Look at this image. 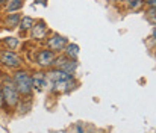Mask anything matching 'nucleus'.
Instances as JSON below:
<instances>
[{
  "mask_svg": "<svg viewBox=\"0 0 156 133\" xmlns=\"http://www.w3.org/2000/svg\"><path fill=\"white\" fill-rule=\"evenodd\" d=\"M2 91H3V98H5V103L9 106V107H15L20 101V92L15 86L14 82H5L2 85Z\"/></svg>",
  "mask_w": 156,
  "mask_h": 133,
  "instance_id": "f257e3e1",
  "label": "nucleus"
},
{
  "mask_svg": "<svg viewBox=\"0 0 156 133\" xmlns=\"http://www.w3.org/2000/svg\"><path fill=\"white\" fill-rule=\"evenodd\" d=\"M14 83H15V86L18 89V92L23 94V95H30V92L34 89L32 77L27 73H24V71H18V73L14 74Z\"/></svg>",
  "mask_w": 156,
  "mask_h": 133,
  "instance_id": "f03ea898",
  "label": "nucleus"
},
{
  "mask_svg": "<svg viewBox=\"0 0 156 133\" xmlns=\"http://www.w3.org/2000/svg\"><path fill=\"white\" fill-rule=\"evenodd\" d=\"M0 62L6 67H11V68H18L21 65V59L18 58V54L12 50H6V51H2L0 53Z\"/></svg>",
  "mask_w": 156,
  "mask_h": 133,
  "instance_id": "7ed1b4c3",
  "label": "nucleus"
},
{
  "mask_svg": "<svg viewBox=\"0 0 156 133\" xmlns=\"http://www.w3.org/2000/svg\"><path fill=\"white\" fill-rule=\"evenodd\" d=\"M47 88L56 91V92H70L71 89L74 88V80L73 77H68V79H62V80H56L50 85H47Z\"/></svg>",
  "mask_w": 156,
  "mask_h": 133,
  "instance_id": "20e7f679",
  "label": "nucleus"
},
{
  "mask_svg": "<svg viewBox=\"0 0 156 133\" xmlns=\"http://www.w3.org/2000/svg\"><path fill=\"white\" fill-rule=\"evenodd\" d=\"M55 65H56V68H59V70H62V71H65V73H74V70L77 68V62H76V59H73V58H64V59H58V61H55Z\"/></svg>",
  "mask_w": 156,
  "mask_h": 133,
  "instance_id": "39448f33",
  "label": "nucleus"
},
{
  "mask_svg": "<svg viewBox=\"0 0 156 133\" xmlns=\"http://www.w3.org/2000/svg\"><path fill=\"white\" fill-rule=\"evenodd\" d=\"M55 61H56V58H55L53 50H41L37 56V62L41 67H50L55 64Z\"/></svg>",
  "mask_w": 156,
  "mask_h": 133,
  "instance_id": "423d86ee",
  "label": "nucleus"
},
{
  "mask_svg": "<svg viewBox=\"0 0 156 133\" xmlns=\"http://www.w3.org/2000/svg\"><path fill=\"white\" fill-rule=\"evenodd\" d=\"M68 44L67 43V38L61 37V35H55L49 40V48L53 50V51H59V50H64L65 45Z\"/></svg>",
  "mask_w": 156,
  "mask_h": 133,
  "instance_id": "0eeeda50",
  "label": "nucleus"
},
{
  "mask_svg": "<svg viewBox=\"0 0 156 133\" xmlns=\"http://www.w3.org/2000/svg\"><path fill=\"white\" fill-rule=\"evenodd\" d=\"M47 85V76L44 74V73H35L34 76H32V86L34 89H37V91H43L44 86Z\"/></svg>",
  "mask_w": 156,
  "mask_h": 133,
  "instance_id": "6e6552de",
  "label": "nucleus"
},
{
  "mask_svg": "<svg viewBox=\"0 0 156 133\" xmlns=\"http://www.w3.org/2000/svg\"><path fill=\"white\" fill-rule=\"evenodd\" d=\"M46 35H47V27L44 26V23H37L32 26V38L43 40Z\"/></svg>",
  "mask_w": 156,
  "mask_h": 133,
  "instance_id": "1a4fd4ad",
  "label": "nucleus"
},
{
  "mask_svg": "<svg viewBox=\"0 0 156 133\" xmlns=\"http://www.w3.org/2000/svg\"><path fill=\"white\" fill-rule=\"evenodd\" d=\"M34 24H35V21H34V18H30V17H23V18L20 20V23H18V26H20V29H21L23 32L32 29Z\"/></svg>",
  "mask_w": 156,
  "mask_h": 133,
  "instance_id": "9d476101",
  "label": "nucleus"
},
{
  "mask_svg": "<svg viewBox=\"0 0 156 133\" xmlns=\"http://www.w3.org/2000/svg\"><path fill=\"white\" fill-rule=\"evenodd\" d=\"M65 53L68 58H73L76 59L79 56V45L77 44H67L65 45Z\"/></svg>",
  "mask_w": 156,
  "mask_h": 133,
  "instance_id": "9b49d317",
  "label": "nucleus"
},
{
  "mask_svg": "<svg viewBox=\"0 0 156 133\" xmlns=\"http://www.w3.org/2000/svg\"><path fill=\"white\" fill-rule=\"evenodd\" d=\"M20 15L18 14H9V17L6 18V21H5V24H6V27H15V26H18V23H20Z\"/></svg>",
  "mask_w": 156,
  "mask_h": 133,
  "instance_id": "f8f14e48",
  "label": "nucleus"
},
{
  "mask_svg": "<svg viewBox=\"0 0 156 133\" xmlns=\"http://www.w3.org/2000/svg\"><path fill=\"white\" fill-rule=\"evenodd\" d=\"M23 2H24V0H9V3H8V6H6V11H8V12H15V11H18V9L23 6Z\"/></svg>",
  "mask_w": 156,
  "mask_h": 133,
  "instance_id": "ddd939ff",
  "label": "nucleus"
},
{
  "mask_svg": "<svg viewBox=\"0 0 156 133\" xmlns=\"http://www.w3.org/2000/svg\"><path fill=\"white\" fill-rule=\"evenodd\" d=\"M143 5H144V0H127V6H129L130 9H133V11L141 9Z\"/></svg>",
  "mask_w": 156,
  "mask_h": 133,
  "instance_id": "4468645a",
  "label": "nucleus"
},
{
  "mask_svg": "<svg viewBox=\"0 0 156 133\" xmlns=\"http://www.w3.org/2000/svg\"><path fill=\"white\" fill-rule=\"evenodd\" d=\"M5 43H6V45H8L11 50H14V48L18 45V40H17V38H6Z\"/></svg>",
  "mask_w": 156,
  "mask_h": 133,
  "instance_id": "2eb2a0df",
  "label": "nucleus"
},
{
  "mask_svg": "<svg viewBox=\"0 0 156 133\" xmlns=\"http://www.w3.org/2000/svg\"><path fill=\"white\" fill-rule=\"evenodd\" d=\"M3 103H5V98H3V91H2V83H0V109L3 107Z\"/></svg>",
  "mask_w": 156,
  "mask_h": 133,
  "instance_id": "dca6fc26",
  "label": "nucleus"
},
{
  "mask_svg": "<svg viewBox=\"0 0 156 133\" xmlns=\"http://www.w3.org/2000/svg\"><path fill=\"white\" fill-rule=\"evenodd\" d=\"M144 2H146L150 8H156V0H144Z\"/></svg>",
  "mask_w": 156,
  "mask_h": 133,
  "instance_id": "f3484780",
  "label": "nucleus"
},
{
  "mask_svg": "<svg viewBox=\"0 0 156 133\" xmlns=\"http://www.w3.org/2000/svg\"><path fill=\"white\" fill-rule=\"evenodd\" d=\"M152 38H155V40H156V26L153 27V32H152Z\"/></svg>",
  "mask_w": 156,
  "mask_h": 133,
  "instance_id": "a211bd4d",
  "label": "nucleus"
},
{
  "mask_svg": "<svg viewBox=\"0 0 156 133\" xmlns=\"http://www.w3.org/2000/svg\"><path fill=\"white\" fill-rule=\"evenodd\" d=\"M3 2H5V0H0V5H2V3H3Z\"/></svg>",
  "mask_w": 156,
  "mask_h": 133,
  "instance_id": "6ab92c4d",
  "label": "nucleus"
},
{
  "mask_svg": "<svg viewBox=\"0 0 156 133\" xmlns=\"http://www.w3.org/2000/svg\"><path fill=\"white\" fill-rule=\"evenodd\" d=\"M118 2H123V0H118Z\"/></svg>",
  "mask_w": 156,
  "mask_h": 133,
  "instance_id": "aec40b11",
  "label": "nucleus"
}]
</instances>
